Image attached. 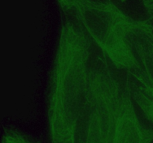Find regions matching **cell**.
I'll list each match as a JSON object with an SVG mask.
<instances>
[{
    "instance_id": "cell-1",
    "label": "cell",
    "mask_w": 153,
    "mask_h": 143,
    "mask_svg": "<svg viewBox=\"0 0 153 143\" xmlns=\"http://www.w3.org/2000/svg\"><path fill=\"white\" fill-rule=\"evenodd\" d=\"M85 31H61L49 108L52 143H114L123 115L133 104L106 66L91 64Z\"/></svg>"
},
{
    "instance_id": "cell-2",
    "label": "cell",
    "mask_w": 153,
    "mask_h": 143,
    "mask_svg": "<svg viewBox=\"0 0 153 143\" xmlns=\"http://www.w3.org/2000/svg\"><path fill=\"white\" fill-rule=\"evenodd\" d=\"M143 1L149 13L153 18V0H143Z\"/></svg>"
}]
</instances>
